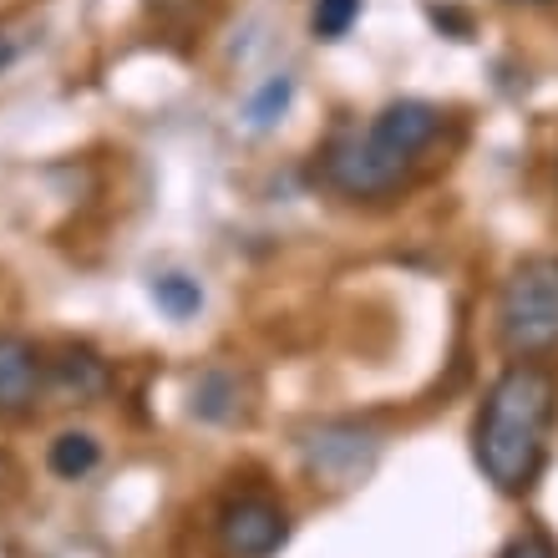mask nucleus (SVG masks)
Here are the masks:
<instances>
[{"mask_svg":"<svg viewBox=\"0 0 558 558\" xmlns=\"http://www.w3.org/2000/svg\"><path fill=\"white\" fill-rule=\"evenodd\" d=\"M558 416V381L538 361H513L487 386V401L472 426V457L498 493H529L548 452V432Z\"/></svg>","mask_w":558,"mask_h":558,"instance_id":"f257e3e1","label":"nucleus"},{"mask_svg":"<svg viewBox=\"0 0 558 558\" xmlns=\"http://www.w3.org/2000/svg\"><path fill=\"white\" fill-rule=\"evenodd\" d=\"M498 340L513 361H544L558 351V254H533L502 279Z\"/></svg>","mask_w":558,"mask_h":558,"instance_id":"f03ea898","label":"nucleus"},{"mask_svg":"<svg viewBox=\"0 0 558 558\" xmlns=\"http://www.w3.org/2000/svg\"><path fill=\"white\" fill-rule=\"evenodd\" d=\"M320 178H325V189L340 193V198L376 204V198L401 193V183L412 178V158H397V153L376 143L366 128V133H345L325 147Z\"/></svg>","mask_w":558,"mask_h":558,"instance_id":"7ed1b4c3","label":"nucleus"},{"mask_svg":"<svg viewBox=\"0 0 558 558\" xmlns=\"http://www.w3.org/2000/svg\"><path fill=\"white\" fill-rule=\"evenodd\" d=\"M290 538V518L269 498H239L219 513V548L229 558H275Z\"/></svg>","mask_w":558,"mask_h":558,"instance_id":"20e7f679","label":"nucleus"},{"mask_svg":"<svg viewBox=\"0 0 558 558\" xmlns=\"http://www.w3.org/2000/svg\"><path fill=\"white\" fill-rule=\"evenodd\" d=\"M305 462L320 472V477L351 483V477H361V472L376 462V437L351 422H330L305 437Z\"/></svg>","mask_w":558,"mask_h":558,"instance_id":"39448f33","label":"nucleus"},{"mask_svg":"<svg viewBox=\"0 0 558 558\" xmlns=\"http://www.w3.org/2000/svg\"><path fill=\"white\" fill-rule=\"evenodd\" d=\"M437 133H441V112L432 102H422V97L386 102L381 112H376V122H371V137H376V143L391 147L397 158H412V162L437 143Z\"/></svg>","mask_w":558,"mask_h":558,"instance_id":"423d86ee","label":"nucleus"},{"mask_svg":"<svg viewBox=\"0 0 558 558\" xmlns=\"http://www.w3.org/2000/svg\"><path fill=\"white\" fill-rule=\"evenodd\" d=\"M46 391V361L26 336H0V416H26Z\"/></svg>","mask_w":558,"mask_h":558,"instance_id":"0eeeda50","label":"nucleus"},{"mask_svg":"<svg viewBox=\"0 0 558 558\" xmlns=\"http://www.w3.org/2000/svg\"><path fill=\"white\" fill-rule=\"evenodd\" d=\"M46 386L61 401H102L112 391V366L92 345H66V351L46 366Z\"/></svg>","mask_w":558,"mask_h":558,"instance_id":"6e6552de","label":"nucleus"},{"mask_svg":"<svg viewBox=\"0 0 558 558\" xmlns=\"http://www.w3.org/2000/svg\"><path fill=\"white\" fill-rule=\"evenodd\" d=\"M46 468L57 472L61 483H82V477H92L102 468V441L92 432H61L51 441V452H46Z\"/></svg>","mask_w":558,"mask_h":558,"instance_id":"1a4fd4ad","label":"nucleus"},{"mask_svg":"<svg viewBox=\"0 0 558 558\" xmlns=\"http://www.w3.org/2000/svg\"><path fill=\"white\" fill-rule=\"evenodd\" d=\"M239 412V381L234 371H204L198 381H193V416H204V422H229Z\"/></svg>","mask_w":558,"mask_h":558,"instance_id":"9d476101","label":"nucleus"},{"mask_svg":"<svg viewBox=\"0 0 558 558\" xmlns=\"http://www.w3.org/2000/svg\"><path fill=\"white\" fill-rule=\"evenodd\" d=\"M153 300L168 320H193L204 310V284L193 275H158L153 279Z\"/></svg>","mask_w":558,"mask_h":558,"instance_id":"9b49d317","label":"nucleus"},{"mask_svg":"<svg viewBox=\"0 0 558 558\" xmlns=\"http://www.w3.org/2000/svg\"><path fill=\"white\" fill-rule=\"evenodd\" d=\"M290 102H294V76H269L265 87L254 92L250 97V107H244V118H250V128L254 133H269V128H275L279 118H284V112H290Z\"/></svg>","mask_w":558,"mask_h":558,"instance_id":"f8f14e48","label":"nucleus"},{"mask_svg":"<svg viewBox=\"0 0 558 558\" xmlns=\"http://www.w3.org/2000/svg\"><path fill=\"white\" fill-rule=\"evenodd\" d=\"M361 11H366V0H315V5H310L315 41H345L351 26L361 21Z\"/></svg>","mask_w":558,"mask_h":558,"instance_id":"ddd939ff","label":"nucleus"},{"mask_svg":"<svg viewBox=\"0 0 558 558\" xmlns=\"http://www.w3.org/2000/svg\"><path fill=\"white\" fill-rule=\"evenodd\" d=\"M498 558H558V548L548 544L544 533H518V538L502 548Z\"/></svg>","mask_w":558,"mask_h":558,"instance_id":"4468645a","label":"nucleus"},{"mask_svg":"<svg viewBox=\"0 0 558 558\" xmlns=\"http://www.w3.org/2000/svg\"><path fill=\"white\" fill-rule=\"evenodd\" d=\"M432 21H437V26H447V31H457V41H462V36H468V15H457V11H441V5H432Z\"/></svg>","mask_w":558,"mask_h":558,"instance_id":"2eb2a0df","label":"nucleus"},{"mask_svg":"<svg viewBox=\"0 0 558 558\" xmlns=\"http://www.w3.org/2000/svg\"><path fill=\"white\" fill-rule=\"evenodd\" d=\"M15 57H21V46H15V36H11V31H0V72H11Z\"/></svg>","mask_w":558,"mask_h":558,"instance_id":"dca6fc26","label":"nucleus"}]
</instances>
